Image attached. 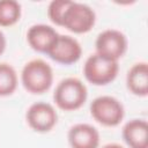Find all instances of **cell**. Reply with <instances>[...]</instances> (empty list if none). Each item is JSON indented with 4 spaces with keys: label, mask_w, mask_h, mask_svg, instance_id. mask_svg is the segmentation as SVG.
Here are the masks:
<instances>
[{
    "label": "cell",
    "mask_w": 148,
    "mask_h": 148,
    "mask_svg": "<svg viewBox=\"0 0 148 148\" xmlns=\"http://www.w3.org/2000/svg\"><path fill=\"white\" fill-rule=\"evenodd\" d=\"M71 3L69 0H53L50 2L47 7V16L49 18L57 25H62V18L65 12Z\"/></svg>",
    "instance_id": "cell-15"
},
{
    "label": "cell",
    "mask_w": 148,
    "mask_h": 148,
    "mask_svg": "<svg viewBox=\"0 0 148 148\" xmlns=\"http://www.w3.org/2000/svg\"><path fill=\"white\" fill-rule=\"evenodd\" d=\"M95 22L96 14L90 6L71 1L65 12L61 27L74 34H86L91 30Z\"/></svg>",
    "instance_id": "cell-5"
},
{
    "label": "cell",
    "mask_w": 148,
    "mask_h": 148,
    "mask_svg": "<svg viewBox=\"0 0 148 148\" xmlns=\"http://www.w3.org/2000/svg\"><path fill=\"white\" fill-rule=\"evenodd\" d=\"M21 17V5L15 0H0V27H10Z\"/></svg>",
    "instance_id": "cell-14"
},
{
    "label": "cell",
    "mask_w": 148,
    "mask_h": 148,
    "mask_svg": "<svg viewBox=\"0 0 148 148\" xmlns=\"http://www.w3.org/2000/svg\"><path fill=\"white\" fill-rule=\"evenodd\" d=\"M46 54L58 64L72 65L80 60L82 56V47L74 37L59 35Z\"/></svg>",
    "instance_id": "cell-8"
},
{
    "label": "cell",
    "mask_w": 148,
    "mask_h": 148,
    "mask_svg": "<svg viewBox=\"0 0 148 148\" xmlns=\"http://www.w3.org/2000/svg\"><path fill=\"white\" fill-rule=\"evenodd\" d=\"M123 139L130 148H148V124L145 119H132L123 127Z\"/></svg>",
    "instance_id": "cell-11"
},
{
    "label": "cell",
    "mask_w": 148,
    "mask_h": 148,
    "mask_svg": "<svg viewBox=\"0 0 148 148\" xmlns=\"http://www.w3.org/2000/svg\"><path fill=\"white\" fill-rule=\"evenodd\" d=\"M25 120L31 130L38 133L50 132L58 121L56 109L45 102H36L29 106L25 113Z\"/></svg>",
    "instance_id": "cell-7"
},
{
    "label": "cell",
    "mask_w": 148,
    "mask_h": 148,
    "mask_svg": "<svg viewBox=\"0 0 148 148\" xmlns=\"http://www.w3.org/2000/svg\"><path fill=\"white\" fill-rule=\"evenodd\" d=\"M71 148H98L99 132L90 124H75L67 134Z\"/></svg>",
    "instance_id": "cell-10"
},
{
    "label": "cell",
    "mask_w": 148,
    "mask_h": 148,
    "mask_svg": "<svg viewBox=\"0 0 148 148\" xmlns=\"http://www.w3.org/2000/svg\"><path fill=\"white\" fill-rule=\"evenodd\" d=\"M5 49H6V37H5L3 32L0 30V56L3 53Z\"/></svg>",
    "instance_id": "cell-16"
},
{
    "label": "cell",
    "mask_w": 148,
    "mask_h": 148,
    "mask_svg": "<svg viewBox=\"0 0 148 148\" xmlns=\"http://www.w3.org/2000/svg\"><path fill=\"white\" fill-rule=\"evenodd\" d=\"M21 82L25 90L31 94L46 92L53 83L52 67L43 59H32L23 66Z\"/></svg>",
    "instance_id": "cell-1"
},
{
    "label": "cell",
    "mask_w": 148,
    "mask_h": 148,
    "mask_svg": "<svg viewBox=\"0 0 148 148\" xmlns=\"http://www.w3.org/2000/svg\"><path fill=\"white\" fill-rule=\"evenodd\" d=\"M90 113L97 123L113 127L121 123L125 116V110L119 99L113 96L104 95L96 97L91 102Z\"/></svg>",
    "instance_id": "cell-4"
},
{
    "label": "cell",
    "mask_w": 148,
    "mask_h": 148,
    "mask_svg": "<svg viewBox=\"0 0 148 148\" xmlns=\"http://www.w3.org/2000/svg\"><path fill=\"white\" fill-rule=\"evenodd\" d=\"M18 79L14 67L7 62H0V97L12 95L17 88Z\"/></svg>",
    "instance_id": "cell-13"
},
{
    "label": "cell",
    "mask_w": 148,
    "mask_h": 148,
    "mask_svg": "<svg viewBox=\"0 0 148 148\" xmlns=\"http://www.w3.org/2000/svg\"><path fill=\"white\" fill-rule=\"evenodd\" d=\"M102 148H125V147H123L119 143H108V145H104Z\"/></svg>",
    "instance_id": "cell-17"
},
{
    "label": "cell",
    "mask_w": 148,
    "mask_h": 148,
    "mask_svg": "<svg viewBox=\"0 0 148 148\" xmlns=\"http://www.w3.org/2000/svg\"><path fill=\"white\" fill-rule=\"evenodd\" d=\"M58 36L59 34L51 25L38 23L29 28L27 32V42L32 50L40 53H47Z\"/></svg>",
    "instance_id": "cell-9"
},
{
    "label": "cell",
    "mask_w": 148,
    "mask_h": 148,
    "mask_svg": "<svg viewBox=\"0 0 148 148\" xmlns=\"http://www.w3.org/2000/svg\"><path fill=\"white\" fill-rule=\"evenodd\" d=\"M95 46L97 54L118 61L127 51V38L120 30L106 29L98 34Z\"/></svg>",
    "instance_id": "cell-6"
},
{
    "label": "cell",
    "mask_w": 148,
    "mask_h": 148,
    "mask_svg": "<svg viewBox=\"0 0 148 148\" xmlns=\"http://www.w3.org/2000/svg\"><path fill=\"white\" fill-rule=\"evenodd\" d=\"M118 61L108 59L96 52L89 56L83 65V75L88 82L95 86L111 83L118 75Z\"/></svg>",
    "instance_id": "cell-3"
},
{
    "label": "cell",
    "mask_w": 148,
    "mask_h": 148,
    "mask_svg": "<svg viewBox=\"0 0 148 148\" xmlns=\"http://www.w3.org/2000/svg\"><path fill=\"white\" fill-rule=\"evenodd\" d=\"M127 89L135 96L148 95V65L145 61L134 64L126 75Z\"/></svg>",
    "instance_id": "cell-12"
},
{
    "label": "cell",
    "mask_w": 148,
    "mask_h": 148,
    "mask_svg": "<svg viewBox=\"0 0 148 148\" xmlns=\"http://www.w3.org/2000/svg\"><path fill=\"white\" fill-rule=\"evenodd\" d=\"M88 90L86 84L77 77H66L56 87L53 99L57 106L64 111H75L87 101Z\"/></svg>",
    "instance_id": "cell-2"
}]
</instances>
